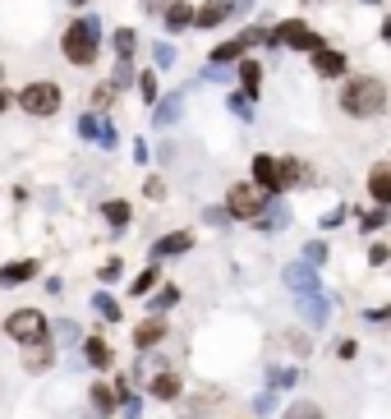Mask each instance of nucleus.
<instances>
[{"instance_id": "f03ea898", "label": "nucleus", "mask_w": 391, "mask_h": 419, "mask_svg": "<svg viewBox=\"0 0 391 419\" xmlns=\"http://www.w3.org/2000/svg\"><path fill=\"white\" fill-rule=\"evenodd\" d=\"M97 42H102V23H97V18H78V23L65 28V60L92 65L97 60Z\"/></svg>"}, {"instance_id": "412c9836", "label": "nucleus", "mask_w": 391, "mask_h": 419, "mask_svg": "<svg viewBox=\"0 0 391 419\" xmlns=\"http://www.w3.org/2000/svg\"><path fill=\"white\" fill-rule=\"evenodd\" d=\"M106 221H111V230H124V221H129V203H106Z\"/></svg>"}, {"instance_id": "4c0bfd02", "label": "nucleus", "mask_w": 391, "mask_h": 419, "mask_svg": "<svg viewBox=\"0 0 391 419\" xmlns=\"http://www.w3.org/2000/svg\"><path fill=\"white\" fill-rule=\"evenodd\" d=\"M226 5H230V14H244V9H249L253 0H226Z\"/></svg>"}, {"instance_id": "0eeeda50", "label": "nucleus", "mask_w": 391, "mask_h": 419, "mask_svg": "<svg viewBox=\"0 0 391 419\" xmlns=\"http://www.w3.org/2000/svg\"><path fill=\"white\" fill-rule=\"evenodd\" d=\"M253 184H258L262 193H281V161H272L267 152H258V157H253Z\"/></svg>"}, {"instance_id": "b1692460", "label": "nucleus", "mask_w": 391, "mask_h": 419, "mask_svg": "<svg viewBox=\"0 0 391 419\" xmlns=\"http://www.w3.org/2000/svg\"><path fill=\"white\" fill-rule=\"evenodd\" d=\"M175 299H180V290H175V286H161V290H156V295H152V309H156V314H161V309H171Z\"/></svg>"}, {"instance_id": "f257e3e1", "label": "nucleus", "mask_w": 391, "mask_h": 419, "mask_svg": "<svg viewBox=\"0 0 391 419\" xmlns=\"http://www.w3.org/2000/svg\"><path fill=\"white\" fill-rule=\"evenodd\" d=\"M341 106H346V115L368 120V115H377L387 106V87L377 79H350L346 87H341Z\"/></svg>"}, {"instance_id": "1a4fd4ad", "label": "nucleus", "mask_w": 391, "mask_h": 419, "mask_svg": "<svg viewBox=\"0 0 391 419\" xmlns=\"http://www.w3.org/2000/svg\"><path fill=\"white\" fill-rule=\"evenodd\" d=\"M313 70H318L322 79H341V74H346V55L322 46V51H313Z\"/></svg>"}, {"instance_id": "aec40b11", "label": "nucleus", "mask_w": 391, "mask_h": 419, "mask_svg": "<svg viewBox=\"0 0 391 419\" xmlns=\"http://www.w3.org/2000/svg\"><path fill=\"white\" fill-rule=\"evenodd\" d=\"M134 46H139V37H134L129 28H115V55H120V60H129Z\"/></svg>"}, {"instance_id": "c85d7f7f", "label": "nucleus", "mask_w": 391, "mask_h": 419, "mask_svg": "<svg viewBox=\"0 0 391 419\" xmlns=\"http://www.w3.org/2000/svg\"><path fill=\"white\" fill-rule=\"evenodd\" d=\"M290 383H295L290 368H272V392H281V387H290Z\"/></svg>"}, {"instance_id": "9b49d317", "label": "nucleus", "mask_w": 391, "mask_h": 419, "mask_svg": "<svg viewBox=\"0 0 391 419\" xmlns=\"http://www.w3.org/2000/svg\"><path fill=\"white\" fill-rule=\"evenodd\" d=\"M161 336H166L161 318H143V323H139V332H134V346H139V350H148V346H161Z\"/></svg>"}, {"instance_id": "2f4dec72", "label": "nucleus", "mask_w": 391, "mask_h": 419, "mask_svg": "<svg viewBox=\"0 0 391 419\" xmlns=\"http://www.w3.org/2000/svg\"><path fill=\"white\" fill-rule=\"evenodd\" d=\"M230 111H235V115H244V120H249V92H235V97H230Z\"/></svg>"}, {"instance_id": "7c9ffc66", "label": "nucleus", "mask_w": 391, "mask_h": 419, "mask_svg": "<svg viewBox=\"0 0 391 419\" xmlns=\"http://www.w3.org/2000/svg\"><path fill=\"white\" fill-rule=\"evenodd\" d=\"M304 258L313 262V267H318V262H322V258H327V245H322V240H313V245L304 249Z\"/></svg>"}, {"instance_id": "9d476101", "label": "nucleus", "mask_w": 391, "mask_h": 419, "mask_svg": "<svg viewBox=\"0 0 391 419\" xmlns=\"http://www.w3.org/2000/svg\"><path fill=\"white\" fill-rule=\"evenodd\" d=\"M189 245H193V240L184 235V230H171V235H161L152 245V253H156V258H171V253H189Z\"/></svg>"}, {"instance_id": "393cba45", "label": "nucleus", "mask_w": 391, "mask_h": 419, "mask_svg": "<svg viewBox=\"0 0 391 419\" xmlns=\"http://www.w3.org/2000/svg\"><path fill=\"white\" fill-rule=\"evenodd\" d=\"M92 405H97V410H111V405H115V392H111L106 383H97V387H92Z\"/></svg>"}, {"instance_id": "f704fd0d", "label": "nucleus", "mask_w": 391, "mask_h": 419, "mask_svg": "<svg viewBox=\"0 0 391 419\" xmlns=\"http://www.w3.org/2000/svg\"><path fill=\"white\" fill-rule=\"evenodd\" d=\"M97 139H102L106 148H115V124H102V134H97Z\"/></svg>"}, {"instance_id": "2eb2a0df", "label": "nucleus", "mask_w": 391, "mask_h": 419, "mask_svg": "<svg viewBox=\"0 0 391 419\" xmlns=\"http://www.w3.org/2000/svg\"><path fill=\"white\" fill-rule=\"evenodd\" d=\"M368 193H373V198L382 203V208L391 203V171H387V166H377L373 175H368Z\"/></svg>"}, {"instance_id": "58836bf2", "label": "nucleus", "mask_w": 391, "mask_h": 419, "mask_svg": "<svg viewBox=\"0 0 391 419\" xmlns=\"http://www.w3.org/2000/svg\"><path fill=\"white\" fill-rule=\"evenodd\" d=\"M5 106H9V92H5V87H0V115H5Z\"/></svg>"}, {"instance_id": "e433bc0d", "label": "nucleus", "mask_w": 391, "mask_h": 419, "mask_svg": "<svg viewBox=\"0 0 391 419\" xmlns=\"http://www.w3.org/2000/svg\"><path fill=\"white\" fill-rule=\"evenodd\" d=\"M115 277H120V262L111 258V262H106V267H102V281H115Z\"/></svg>"}, {"instance_id": "f3484780", "label": "nucleus", "mask_w": 391, "mask_h": 419, "mask_svg": "<svg viewBox=\"0 0 391 419\" xmlns=\"http://www.w3.org/2000/svg\"><path fill=\"white\" fill-rule=\"evenodd\" d=\"M240 83H244V92H249V97H258V87H262V65H258V60H240Z\"/></svg>"}, {"instance_id": "cd10ccee", "label": "nucleus", "mask_w": 391, "mask_h": 419, "mask_svg": "<svg viewBox=\"0 0 391 419\" xmlns=\"http://www.w3.org/2000/svg\"><path fill=\"white\" fill-rule=\"evenodd\" d=\"M139 92L143 102H156V74H139Z\"/></svg>"}, {"instance_id": "72a5a7b5", "label": "nucleus", "mask_w": 391, "mask_h": 419, "mask_svg": "<svg viewBox=\"0 0 391 419\" xmlns=\"http://www.w3.org/2000/svg\"><path fill=\"white\" fill-rule=\"evenodd\" d=\"M152 55H156V65H171V60H175V51H171L166 42H161V46H152Z\"/></svg>"}, {"instance_id": "a878e982", "label": "nucleus", "mask_w": 391, "mask_h": 419, "mask_svg": "<svg viewBox=\"0 0 391 419\" xmlns=\"http://www.w3.org/2000/svg\"><path fill=\"white\" fill-rule=\"evenodd\" d=\"M97 314H102V318H111V323H115V318H120V304H115L111 295H97Z\"/></svg>"}, {"instance_id": "c9c22d12", "label": "nucleus", "mask_w": 391, "mask_h": 419, "mask_svg": "<svg viewBox=\"0 0 391 419\" xmlns=\"http://www.w3.org/2000/svg\"><path fill=\"white\" fill-rule=\"evenodd\" d=\"M364 226H368V230H377V226H387V217H382V212H368Z\"/></svg>"}, {"instance_id": "6e6552de", "label": "nucleus", "mask_w": 391, "mask_h": 419, "mask_svg": "<svg viewBox=\"0 0 391 419\" xmlns=\"http://www.w3.org/2000/svg\"><path fill=\"white\" fill-rule=\"evenodd\" d=\"M286 286L295 290V295H318V267H313V262H290Z\"/></svg>"}, {"instance_id": "7ed1b4c3", "label": "nucleus", "mask_w": 391, "mask_h": 419, "mask_svg": "<svg viewBox=\"0 0 391 419\" xmlns=\"http://www.w3.org/2000/svg\"><path fill=\"white\" fill-rule=\"evenodd\" d=\"M51 332V323H46L37 309H14V314L5 318V336H14L18 346H33V341H46Z\"/></svg>"}, {"instance_id": "a211bd4d", "label": "nucleus", "mask_w": 391, "mask_h": 419, "mask_svg": "<svg viewBox=\"0 0 391 419\" xmlns=\"http://www.w3.org/2000/svg\"><path fill=\"white\" fill-rule=\"evenodd\" d=\"M152 396H156V401H171V396H180V378H175V373H161V378L152 383Z\"/></svg>"}, {"instance_id": "5701e85b", "label": "nucleus", "mask_w": 391, "mask_h": 419, "mask_svg": "<svg viewBox=\"0 0 391 419\" xmlns=\"http://www.w3.org/2000/svg\"><path fill=\"white\" fill-rule=\"evenodd\" d=\"M286 419H322V410L313 401H295V405H286Z\"/></svg>"}, {"instance_id": "39448f33", "label": "nucleus", "mask_w": 391, "mask_h": 419, "mask_svg": "<svg viewBox=\"0 0 391 419\" xmlns=\"http://www.w3.org/2000/svg\"><path fill=\"white\" fill-rule=\"evenodd\" d=\"M272 46H295V51H322V37L304 28L299 18H286V23L272 28Z\"/></svg>"}, {"instance_id": "4468645a", "label": "nucleus", "mask_w": 391, "mask_h": 419, "mask_svg": "<svg viewBox=\"0 0 391 419\" xmlns=\"http://www.w3.org/2000/svg\"><path fill=\"white\" fill-rule=\"evenodd\" d=\"M193 14H198V9H189L184 0H171V5H166V28H171V33H180V28L193 23Z\"/></svg>"}, {"instance_id": "20e7f679", "label": "nucleus", "mask_w": 391, "mask_h": 419, "mask_svg": "<svg viewBox=\"0 0 391 419\" xmlns=\"http://www.w3.org/2000/svg\"><path fill=\"white\" fill-rule=\"evenodd\" d=\"M18 106H23V115H55L60 111V87L55 83H28L23 92H18Z\"/></svg>"}, {"instance_id": "4be33fe9", "label": "nucleus", "mask_w": 391, "mask_h": 419, "mask_svg": "<svg viewBox=\"0 0 391 419\" xmlns=\"http://www.w3.org/2000/svg\"><path fill=\"white\" fill-rule=\"evenodd\" d=\"M87 359H92L97 368L111 364V350H106V341H102V336H87Z\"/></svg>"}, {"instance_id": "ddd939ff", "label": "nucleus", "mask_w": 391, "mask_h": 419, "mask_svg": "<svg viewBox=\"0 0 391 419\" xmlns=\"http://www.w3.org/2000/svg\"><path fill=\"white\" fill-rule=\"evenodd\" d=\"M180 111H184V92H171L161 106H156L152 124H161V129H166V124H175V120H180Z\"/></svg>"}, {"instance_id": "bb28decb", "label": "nucleus", "mask_w": 391, "mask_h": 419, "mask_svg": "<svg viewBox=\"0 0 391 419\" xmlns=\"http://www.w3.org/2000/svg\"><path fill=\"white\" fill-rule=\"evenodd\" d=\"M152 286H156V267H148L143 277H134V295H148Z\"/></svg>"}, {"instance_id": "ea45409f", "label": "nucleus", "mask_w": 391, "mask_h": 419, "mask_svg": "<svg viewBox=\"0 0 391 419\" xmlns=\"http://www.w3.org/2000/svg\"><path fill=\"white\" fill-rule=\"evenodd\" d=\"M368 5H377V0H368Z\"/></svg>"}, {"instance_id": "473e14b6", "label": "nucleus", "mask_w": 391, "mask_h": 419, "mask_svg": "<svg viewBox=\"0 0 391 419\" xmlns=\"http://www.w3.org/2000/svg\"><path fill=\"white\" fill-rule=\"evenodd\" d=\"M295 175H299L295 161H281V189H286V184H295Z\"/></svg>"}, {"instance_id": "f8f14e48", "label": "nucleus", "mask_w": 391, "mask_h": 419, "mask_svg": "<svg viewBox=\"0 0 391 419\" xmlns=\"http://www.w3.org/2000/svg\"><path fill=\"white\" fill-rule=\"evenodd\" d=\"M226 18H230V5L226 0H212V5H203L198 14H193V23L198 28H217V23H226Z\"/></svg>"}, {"instance_id": "c756f323", "label": "nucleus", "mask_w": 391, "mask_h": 419, "mask_svg": "<svg viewBox=\"0 0 391 419\" xmlns=\"http://www.w3.org/2000/svg\"><path fill=\"white\" fill-rule=\"evenodd\" d=\"M78 134H83V139H97V134H102V124H97V115H83V120H78Z\"/></svg>"}, {"instance_id": "a19ab883", "label": "nucleus", "mask_w": 391, "mask_h": 419, "mask_svg": "<svg viewBox=\"0 0 391 419\" xmlns=\"http://www.w3.org/2000/svg\"><path fill=\"white\" fill-rule=\"evenodd\" d=\"M0 79H5V70H0Z\"/></svg>"}, {"instance_id": "6ab92c4d", "label": "nucleus", "mask_w": 391, "mask_h": 419, "mask_svg": "<svg viewBox=\"0 0 391 419\" xmlns=\"http://www.w3.org/2000/svg\"><path fill=\"white\" fill-rule=\"evenodd\" d=\"M23 359H28V368H33V373H37V368H46V364H51V346H46V341H33Z\"/></svg>"}, {"instance_id": "dca6fc26", "label": "nucleus", "mask_w": 391, "mask_h": 419, "mask_svg": "<svg viewBox=\"0 0 391 419\" xmlns=\"http://www.w3.org/2000/svg\"><path fill=\"white\" fill-rule=\"evenodd\" d=\"M33 272H37V262H9V267H0V286H23Z\"/></svg>"}, {"instance_id": "423d86ee", "label": "nucleus", "mask_w": 391, "mask_h": 419, "mask_svg": "<svg viewBox=\"0 0 391 419\" xmlns=\"http://www.w3.org/2000/svg\"><path fill=\"white\" fill-rule=\"evenodd\" d=\"M262 208H267V193H262L258 184H235V189L226 193L230 217H262Z\"/></svg>"}]
</instances>
